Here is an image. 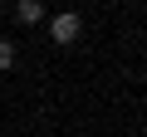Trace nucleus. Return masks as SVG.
<instances>
[{"label":"nucleus","instance_id":"nucleus-1","mask_svg":"<svg viewBox=\"0 0 147 137\" xmlns=\"http://www.w3.org/2000/svg\"><path fill=\"white\" fill-rule=\"evenodd\" d=\"M49 34H54V44H74V39H79V15H54L49 20Z\"/></svg>","mask_w":147,"mask_h":137},{"label":"nucleus","instance_id":"nucleus-2","mask_svg":"<svg viewBox=\"0 0 147 137\" xmlns=\"http://www.w3.org/2000/svg\"><path fill=\"white\" fill-rule=\"evenodd\" d=\"M15 20L20 25H39L44 20V5H39V0H20V5H15Z\"/></svg>","mask_w":147,"mask_h":137},{"label":"nucleus","instance_id":"nucleus-3","mask_svg":"<svg viewBox=\"0 0 147 137\" xmlns=\"http://www.w3.org/2000/svg\"><path fill=\"white\" fill-rule=\"evenodd\" d=\"M10 64H15V44H10V39H0V74H5Z\"/></svg>","mask_w":147,"mask_h":137}]
</instances>
